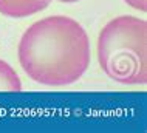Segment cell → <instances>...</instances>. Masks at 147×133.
Listing matches in <instances>:
<instances>
[{"mask_svg":"<svg viewBox=\"0 0 147 133\" xmlns=\"http://www.w3.org/2000/svg\"><path fill=\"white\" fill-rule=\"evenodd\" d=\"M22 70L34 82L50 87L74 84L91 59L90 39L78 20L50 16L23 33L17 48Z\"/></svg>","mask_w":147,"mask_h":133,"instance_id":"cell-1","label":"cell"},{"mask_svg":"<svg viewBox=\"0 0 147 133\" xmlns=\"http://www.w3.org/2000/svg\"><path fill=\"white\" fill-rule=\"evenodd\" d=\"M147 22L135 16L110 20L98 37V60L102 71L122 85H144Z\"/></svg>","mask_w":147,"mask_h":133,"instance_id":"cell-2","label":"cell"},{"mask_svg":"<svg viewBox=\"0 0 147 133\" xmlns=\"http://www.w3.org/2000/svg\"><path fill=\"white\" fill-rule=\"evenodd\" d=\"M53 0H0V14L11 19L30 17L43 11Z\"/></svg>","mask_w":147,"mask_h":133,"instance_id":"cell-3","label":"cell"},{"mask_svg":"<svg viewBox=\"0 0 147 133\" xmlns=\"http://www.w3.org/2000/svg\"><path fill=\"white\" fill-rule=\"evenodd\" d=\"M0 91H22V82L16 70L0 59Z\"/></svg>","mask_w":147,"mask_h":133,"instance_id":"cell-4","label":"cell"},{"mask_svg":"<svg viewBox=\"0 0 147 133\" xmlns=\"http://www.w3.org/2000/svg\"><path fill=\"white\" fill-rule=\"evenodd\" d=\"M124 2L136 11H141V13L147 11V0H124Z\"/></svg>","mask_w":147,"mask_h":133,"instance_id":"cell-5","label":"cell"},{"mask_svg":"<svg viewBox=\"0 0 147 133\" xmlns=\"http://www.w3.org/2000/svg\"><path fill=\"white\" fill-rule=\"evenodd\" d=\"M57 2H62V3H74V2H79V0H57Z\"/></svg>","mask_w":147,"mask_h":133,"instance_id":"cell-6","label":"cell"}]
</instances>
